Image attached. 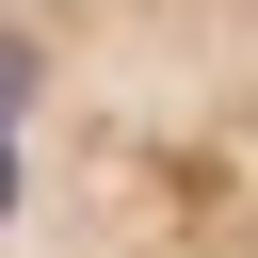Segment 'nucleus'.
<instances>
[{
    "label": "nucleus",
    "mask_w": 258,
    "mask_h": 258,
    "mask_svg": "<svg viewBox=\"0 0 258 258\" xmlns=\"http://www.w3.org/2000/svg\"><path fill=\"white\" fill-rule=\"evenodd\" d=\"M0 258H258V0H0Z\"/></svg>",
    "instance_id": "1"
}]
</instances>
